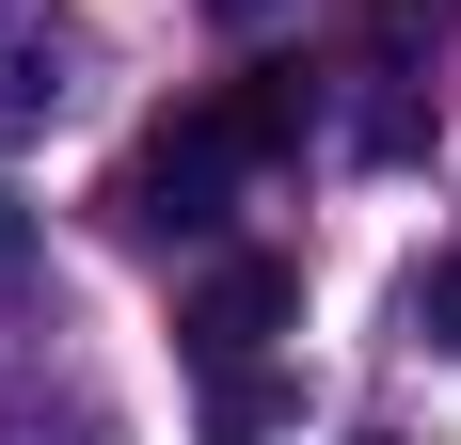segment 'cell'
<instances>
[{"label": "cell", "mask_w": 461, "mask_h": 445, "mask_svg": "<svg viewBox=\"0 0 461 445\" xmlns=\"http://www.w3.org/2000/svg\"><path fill=\"white\" fill-rule=\"evenodd\" d=\"M286 128H303V80H286V64H255L239 95H191V112H159L112 207H128L143 239H223L239 176H255V159H286Z\"/></svg>", "instance_id": "cell-1"}, {"label": "cell", "mask_w": 461, "mask_h": 445, "mask_svg": "<svg viewBox=\"0 0 461 445\" xmlns=\"http://www.w3.org/2000/svg\"><path fill=\"white\" fill-rule=\"evenodd\" d=\"M286 318H303V270H286V255H223V270H207V286L176 303V350L207 366V382H239V366L271 350Z\"/></svg>", "instance_id": "cell-2"}, {"label": "cell", "mask_w": 461, "mask_h": 445, "mask_svg": "<svg viewBox=\"0 0 461 445\" xmlns=\"http://www.w3.org/2000/svg\"><path fill=\"white\" fill-rule=\"evenodd\" d=\"M95 32L64 16V0H0V143H48V112L80 95Z\"/></svg>", "instance_id": "cell-3"}, {"label": "cell", "mask_w": 461, "mask_h": 445, "mask_svg": "<svg viewBox=\"0 0 461 445\" xmlns=\"http://www.w3.org/2000/svg\"><path fill=\"white\" fill-rule=\"evenodd\" d=\"M271 413H286V398L255 382V366H239V382H207V445H271Z\"/></svg>", "instance_id": "cell-4"}, {"label": "cell", "mask_w": 461, "mask_h": 445, "mask_svg": "<svg viewBox=\"0 0 461 445\" xmlns=\"http://www.w3.org/2000/svg\"><path fill=\"white\" fill-rule=\"evenodd\" d=\"M414 334H429V350H461V255H446V270H414Z\"/></svg>", "instance_id": "cell-5"}, {"label": "cell", "mask_w": 461, "mask_h": 445, "mask_svg": "<svg viewBox=\"0 0 461 445\" xmlns=\"http://www.w3.org/2000/svg\"><path fill=\"white\" fill-rule=\"evenodd\" d=\"M207 16H223V32H271V16H286V0H207Z\"/></svg>", "instance_id": "cell-6"}, {"label": "cell", "mask_w": 461, "mask_h": 445, "mask_svg": "<svg viewBox=\"0 0 461 445\" xmlns=\"http://www.w3.org/2000/svg\"><path fill=\"white\" fill-rule=\"evenodd\" d=\"M350 445H398V430H350Z\"/></svg>", "instance_id": "cell-7"}]
</instances>
